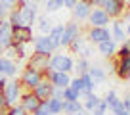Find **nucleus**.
<instances>
[{
	"label": "nucleus",
	"instance_id": "bb28decb",
	"mask_svg": "<svg viewBox=\"0 0 130 115\" xmlns=\"http://www.w3.org/2000/svg\"><path fill=\"white\" fill-rule=\"evenodd\" d=\"M90 60H86V58H78V60H75V73H77V77H80V75H84V73H88V69H90Z\"/></svg>",
	"mask_w": 130,
	"mask_h": 115
},
{
	"label": "nucleus",
	"instance_id": "aec40b11",
	"mask_svg": "<svg viewBox=\"0 0 130 115\" xmlns=\"http://www.w3.org/2000/svg\"><path fill=\"white\" fill-rule=\"evenodd\" d=\"M103 102L107 104V111H111V113L122 109V100L117 96V92H115V90H109V92H107L105 98H103Z\"/></svg>",
	"mask_w": 130,
	"mask_h": 115
},
{
	"label": "nucleus",
	"instance_id": "72a5a7b5",
	"mask_svg": "<svg viewBox=\"0 0 130 115\" xmlns=\"http://www.w3.org/2000/svg\"><path fill=\"white\" fill-rule=\"evenodd\" d=\"M84 44H86V42H84V37L80 35V37H77V38H75V40L69 44V50H71L73 54H78V52H80V48H82Z\"/></svg>",
	"mask_w": 130,
	"mask_h": 115
},
{
	"label": "nucleus",
	"instance_id": "6e6552de",
	"mask_svg": "<svg viewBox=\"0 0 130 115\" xmlns=\"http://www.w3.org/2000/svg\"><path fill=\"white\" fill-rule=\"evenodd\" d=\"M102 8H103V12L109 16V19H119V17L124 16L126 2L124 0H103Z\"/></svg>",
	"mask_w": 130,
	"mask_h": 115
},
{
	"label": "nucleus",
	"instance_id": "e433bc0d",
	"mask_svg": "<svg viewBox=\"0 0 130 115\" xmlns=\"http://www.w3.org/2000/svg\"><path fill=\"white\" fill-rule=\"evenodd\" d=\"M32 115H52L50 109H48V102H40V106L37 107V111H35Z\"/></svg>",
	"mask_w": 130,
	"mask_h": 115
},
{
	"label": "nucleus",
	"instance_id": "37998d69",
	"mask_svg": "<svg viewBox=\"0 0 130 115\" xmlns=\"http://www.w3.org/2000/svg\"><path fill=\"white\" fill-rule=\"evenodd\" d=\"M8 109H10V106L6 104L4 94H2V90H0V113H2V111H8Z\"/></svg>",
	"mask_w": 130,
	"mask_h": 115
},
{
	"label": "nucleus",
	"instance_id": "2f4dec72",
	"mask_svg": "<svg viewBox=\"0 0 130 115\" xmlns=\"http://www.w3.org/2000/svg\"><path fill=\"white\" fill-rule=\"evenodd\" d=\"M61 100H63V102H77V100H80V96H78L71 86H67V88H63V92H61Z\"/></svg>",
	"mask_w": 130,
	"mask_h": 115
},
{
	"label": "nucleus",
	"instance_id": "20e7f679",
	"mask_svg": "<svg viewBox=\"0 0 130 115\" xmlns=\"http://www.w3.org/2000/svg\"><path fill=\"white\" fill-rule=\"evenodd\" d=\"M82 35V27L78 21L71 19L63 25V35H61V48H69V44L75 40L77 37Z\"/></svg>",
	"mask_w": 130,
	"mask_h": 115
},
{
	"label": "nucleus",
	"instance_id": "a211bd4d",
	"mask_svg": "<svg viewBox=\"0 0 130 115\" xmlns=\"http://www.w3.org/2000/svg\"><path fill=\"white\" fill-rule=\"evenodd\" d=\"M96 46H98V52L102 54L105 60H111V58H115V54H117V46L119 44L113 40V38H107V40H102Z\"/></svg>",
	"mask_w": 130,
	"mask_h": 115
},
{
	"label": "nucleus",
	"instance_id": "09e8293b",
	"mask_svg": "<svg viewBox=\"0 0 130 115\" xmlns=\"http://www.w3.org/2000/svg\"><path fill=\"white\" fill-rule=\"evenodd\" d=\"M113 115H130V113H128L126 109H119V111H115Z\"/></svg>",
	"mask_w": 130,
	"mask_h": 115
},
{
	"label": "nucleus",
	"instance_id": "7c9ffc66",
	"mask_svg": "<svg viewBox=\"0 0 130 115\" xmlns=\"http://www.w3.org/2000/svg\"><path fill=\"white\" fill-rule=\"evenodd\" d=\"M115 58H130V38H126L124 42L117 46V54Z\"/></svg>",
	"mask_w": 130,
	"mask_h": 115
},
{
	"label": "nucleus",
	"instance_id": "a18cd8bd",
	"mask_svg": "<svg viewBox=\"0 0 130 115\" xmlns=\"http://www.w3.org/2000/svg\"><path fill=\"white\" fill-rule=\"evenodd\" d=\"M88 4L92 6V8H102L103 0H88Z\"/></svg>",
	"mask_w": 130,
	"mask_h": 115
},
{
	"label": "nucleus",
	"instance_id": "f3484780",
	"mask_svg": "<svg viewBox=\"0 0 130 115\" xmlns=\"http://www.w3.org/2000/svg\"><path fill=\"white\" fill-rule=\"evenodd\" d=\"M109 31H111V38H113L117 44H121V42H124L126 38H128L124 25H122V21H119V19L111 21V29H109Z\"/></svg>",
	"mask_w": 130,
	"mask_h": 115
},
{
	"label": "nucleus",
	"instance_id": "a19ab883",
	"mask_svg": "<svg viewBox=\"0 0 130 115\" xmlns=\"http://www.w3.org/2000/svg\"><path fill=\"white\" fill-rule=\"evenodd\" d=\"M105 71H107V73H113V75H115V71H117V58H111V60H109Z\"/></svg>",
	"mask_w": 130,
	"mask_h": 115
},
{
	"label": "nucleus",
	"instance_id": "a878e982",
	"mask_svg": "<svg viewBox=\"0 0 130 115\" xmlns=\"http://www.w3.org/2000/svg\"><path fill=\"white\" fill-rule=\"evenodd\" d=\"M37 27H38V31H40V35H48L50 31H52L54 23H52V19H50L48 16H40L37 19Z\"/></svg>",
	"mask_w": 130,
	"mask_h": 115
},
{
	"label": "nucleus",
	"instance_id": "39448f33",
	"mask_svg": "<svg viewBox=\"0 0 130 115\" xmlns=\"http://www.w3.org/2000/svg\"><path fill=\"white\" fill-rule=\"evenodd\" d=\"M42 79H44V75H42L40 71H35V69H31V67H25V69L21 71L19 82H21V86H23L25 90H32Z\"/></svg>",
	"mask_w": 130,
	"mask_h": 115
},
{
	"label": "nucleus",
	"instance_id": "4468645a",
	"mask_svg": "<svg viewBox=\"0 0 130 115\" xmlns=\"http://www.w3.org/2000/svg\"><path fill=\"white\" fill-rule=\"evenodd\" d=\"M19 106L23 107V109L27 111L29 115H32L35 111H37V107L40 106V100H38L37 96L32 94L31 90H25L23 96H21V100H19Z\"/></svg>",
	"mask_w": 130,
	"mask_h": 115
},
{
	"label": "nucleus",
	"instance_id": "0eeeda50",
	"mask_svg": "<svg viewBox=\"0 0 130 115\" xmlns=\"http://www.w3.org/2000/svg\"><path fill=\"white\" fill-rule=\"evenodd\" d=\"M44 79H48L50 82H52L54 88H67L71 82V73H61V71H52V69H46L44 73Z\"/></svg>",
	"mask_w": 130,
	"mask_h": 115
},
{
	"label": "nucleus",
	"instance_id": "f8f14e48",
	"mask_svg": "<svg viewBox=\"0 0 130 115\" xmlns=\"http://www.w3.org/2000/svg\"><path fill=\"white\" fill-rule=\"evenodd\" d=\"M107 38H111L109 27H90L86 33V40L90 44H100L102 40H107Z\"/></svg>",
	"mask_w": 130,
	"mask_h": 115
},
{
	"label": "nucleus",
	"instance_id": "393cba45",
	"mask_svg": "<svg viewBox=\"0 0 130 115\" xmlns=\"http://www.w3.org/2000/svg\"><path fill=\"white\" fill-rule=\"evenodd\" d=\"M48 102V109H50V113L52 115H63V100L61 98H50V100H46Z\"/></svg>",
	"mask_w": 130,
	"mask_h": 115
},
{
	"label": "nucleus",
	"instance_id": "6ab92c4d",
	"mask_svg": "<svg viewBox=\"0 0 130 115\" xmlns=\"http://www.w3.org/2000/svg\"><path fill=\"white\" fill-rule=\"evenodd\" d=\"M12 44V25L8 23V19H4L0 23V50L8 48Z\"/></svg>",
	"mask_w": 130,
	"mask_h": 115
},
{
	"label": "nucleus",
	"instance_id": "c9c22d12",
	"mask_svg": "<svg viewBox=\"0 0 130 115\" xmlns=\"http://www.w3.org/2000/svg\"><path fill=\"white\" fill-rule=\"evenodd\" d=\"M6 115H29V113L19 106V104H17V106H12V107H10V109L6 111Z\"/></svg>",
	"mask_w": 130,
	"mask_h": 115
},
{
	"label": "nucleus",
	"instance_id": "1a4fd4ad",
	"mask_svg": "<svg viewBox=\"0 0 130 115\" xmlns=\"http://www.w3.org/2000/svg\"><path fill=\"white\" fill-rule=\"evenodd\" d=\"M31 44H32V52H37V54H46V56H52V54L56 52V48L52 46L48 35H38V37H35Z\"/></svg>",
	"mask_w": 130,
	"mask_h": 115
},
{
	"label": "nucleus",
	"instance_id": "c03bdc74",
	"mask_svg": "<svg viewBox=\"0 0 130 115\" xmlns=\"http://www.w3.org/2000/svg\"><path fill=\"white\" fill-rule=\"evenodd\" d=\"M121 100H122V109H126L130 113V94L124 96V98H121Z\"/></svg>",
	"mask_w": 130,
	"mask_h": 115
},
{
	"label": "nucleus",
	"instance_id": "603ef678",
	"mask_svg": "<svg viewBox=\"0 0 130 115\" xmlns=\"http://www.w3.org/2000/svg\"><path fill=\"white\" fill-rule=\"evenodd\" d=\"M0 115H6V111H2V113H0Z\"/></svg>",
	"mask_w": 130,
	"mask_h": 115
},
{
	"label": "nucleus",
	"instance_id": "9d476101",
	"mask_svg": "<svg viewBox=\"0 0 130 115\" xmlns=\"http://www.w3.org/2000/svg\"><path fill=\"white\" fill-rule=\"evenodd\" d=\"M27 67H31V69H35V71H40V73H44V71L50 67V56L32 52L31 56L27 58Z\"/></svg>",
	"mask_w": 130,
	"mask_h": 115
},
{
	"label": "nucleus",
	"instance_id": "f704fd0d",
	"mask_svg": "<svg viewBox=\"0 0 130 115\" xmlns=\"http://www.w3.org/2000/svg\"><path fill=\"white\" fill-rule=\"evenodd\" d=\"M69 86H71V88H73V90H75V92H77V94L82 98V82H80V77H75V79H71Z\"/></svg>",
	"mask_w": 130,
	"mask_h": 115
},
{
	"label": "nucleus",
	"instance_id": "ddd939ff",
	"mask_svg": "<svg viewBox=\"0 0 130 115\" xmlns=\"http://www.w3.org/2000/svg\"><path fill=\"white\" fill-rule=\"evenodd\" d=\"M32 94L37 96L40 102H46V100H50L52 98V92H54V86H52V82L48 81V79H42L40 82H38L35 88H32Z\"/></svg>",
	"mask_w": 130,
	"mask_h": 115
},
{
	"label": "nucleus",
	"instance_id": "7ed1b4c3",
	"mask_svg": "<svg viewBox=\"0 0 130 115\" xmlns=\"http://www.w3.org/2000/svg\"><path fill=\"white\" fill-rule=\"evenodd\" d=\"M17 8H19L23 25L32 27V23H37V19H38V2L37 0H21L17 4Z\"/></svg>",
	"mask_w": 130,
	"mask_h": 115
},
{
	"label": "nucleus",
	"instance_id": "c85d7f7f",
	"mask_svg": "<svg viewBox=\"0 0 130 115\" xmlns=\"http://www.w3.org/2000/svg\"><path fill=\"white\" fill-rule=\"evenodd\" d=\"M8 23L12 25V27H19V25H23V19H21V13H19V8H13L8 12Z\"/></svg>",
	"mask_w": 130,
	"mask_h": 115
},
{
	"label": "nucleus",
	"instance_id": "49530a36",
	"mask_svg": "<svg viewBox=\"0 0 130 115\" xmlns=\"http://www.w3.org/2000/svg\"><path fill=\"white\" fill-rule=\"evenodd\" d=\"M77 4V0H63V8H69L73 10V6Z\"/></svg>",
	"mask_w": 130,
	"mask_h": 115
},
{
	"label": "nucleus",
	"instance_id": "cd10ccee",
	"mask_svg": "<svg viewBox=\"0 0 130 115\" xmlns=\"http://www.w3.org/2000/svg\"><path fill=\"white\" fill-rule=\"evenodd\" d=\"M80 82H82V98H84L86 94H90V92H94V88H96V82L92 81V77H90L88 73L80 75Z\"/></svg>",
	"mask_w": 130,
	"mask_h": 115
},
{
	"label": "nucleus",
	"instance_id": "423d86ee",
	"mask_svg": "<svg viewBox=\"0 0 130 115\" xmlns=\"http://www.w3.org/2000/svg\"><path fill=\"white\" fill-rule=\"evenodd\" d=\"M35 35H32V27L29 25H19V27H12V42L13 44H31Z\"/></svg>",
	"mask_w": 130,
	"mask_h": 115
},
{
	"label": "nucleus",
	"instance_id": "2eb2a0df",
	"mask_svg": "<svg viewBox=\"0 0 130 115\" xmlns=\"http://www.w3.org/2000/svg\"><path fill=\"white\" fill-rule=\"evenodd\" d=\"M90 10H92V6L88 4V0H77V4L73 6V19L75 21H86L88 19V16H90Z\"/></svg>",
	"mask_w": 130,
	"mask_h": 115
},
{
	"label": "nucleus",
	"instance_id": "4be33fe9",
	"mask_svg": "<svg viewBox=\"0 0 130 115\" xmlns=\"http://www.w3.org/2000/svg\"><path fill=\"white\" fill-rule=\"evenodd\" d=\"M61 35H63V23L54 25L52 31L48 33V38H50V42H52V46L56 48V52H57V48H61Z\"/></svg>",
	"mask_w": 130,
	"mask_h": 115
},
{
	"label": "nucleus",
	"instance_id": "ea45409f",
	"mask_svg": "<svg viewBox=\"0 0 130 115\" xmlns=\"http://www.w3.org/2000/svg\"><path fill=\"white\" fill-rule=\"evenodd\" d=\"M0 4H2V6H4V8L10 12V10L17 8V0H0Z\"/></svg>",
	"mask_w": 130,
	"mask_h": 115
},
{
	"label": "nucleus",
	"instance_id": "de8ad7c7",
	"mask_svg": "<svg viewBox=\"0 0 130 115\" xmlns=\"http://www.w3.org/2000/svg\"><path fill=\"white\" fill-rule=\"evenodd\" d=\"M6 82H8V79H6L4 75H0V90L4 88V84H6Z\"/></svg>",
	"mask_w": 130,
	"mask_h": 115
},
{
	"label": "nucleus",
	"instance_id": "b1692460",
	"mask_svg": "<svg viewBox=\"0 0 130 115\" xmlns=\"http://www.w3.org/2000/svg\"><path fill=\"white\" fill-rule=\"evenodd\" d=\"M100 102H102V98H100L96 92H90V94H86L84 100H82V107H84L88 113H92V111L98 107V104H100Z\"/></svg>",
	"mask_w": 130,
	"mask_h": 115
},
{
	"label": "nucleus",
	"instance_id": "f257e3e1",
	"mask_svg": "<svg viewBox=\"0 0 130 115\" xmlns=\"http://www.w3.org/2000/svg\"><path fill=\"white\" fill-rule=\"evenodd\" d=\"M23 92H25V88L21 86L19 79H8V82H6L4 88H2L4 100H6V104H8L10 107L19 104V100H21V96H23Z\"/></svg>",
	"mask_w": 130,
	"mask_h": 115
},
{
	"label": "nucleus",
	"instance_id": "58836bf2",
	"mask_svg": "<svg viewBox=\"0 0 130 115\" xmlns=\"http://www.w3.org/2000/svg\"><path fill=\"white\" fill-rule=\"evenodd\" d=\"M44 8H46V12H57V10H59V6L56 4V0H46L44 2Z\"/></svg>",
	"mask_w": 130,
	"mask_h": 115
},
{
	"label": "nucleus",
	"instance_id": "864d4df0",
	"mask_svg": "<svg viewBox=\"0 0 130 115\" xmlns=\"http://www.w3.org/2000/svg\"><path fill=\"white\" fill-rule=\"evenodd\" d=\"M128 79H130V71H128Z\"/></svg>",
	"mask_w": 130,
	"mask_h": 115
},
{
	"label": "nucleus",
	"instance_id": "f03ea898",
	"mask_svg": "<svg viewBox=\"0 0 130 115\" xmlns=\"http://www.w3.org/2000/svg\"><path fill=\"white\" fill-rule=\"evenodd\" d=\"M52 71H61V73H73L75 69V60L69 56V54L63 52H54L50 56V67Z\"/></svg>",
	"mask_w": 130,
	"mask_h": 115
},
{
	"label": "nucleus",
	"instance_id": "8fccbe9b",
	"mask_svg": "<svg viewBox=\"0 0 130 115\" xmlns=\"http://www.w3.org/2000/svg\"><path fill=\"white\" fill-rule=\"evenodd\" d=\"M75 115H88V111H86L84 107H82V109H78V111H77V113H75Z\"/></svg>",
	"mask_w": 130,
	"mask_h": 115
},
{
	"label": "nucleus",
	"instance_id": "473e14b6",
	"mask_svg": "<svg viewBox=\"0 0 130 115\" xmlns=\"http://www.w3.org/2000/svg\"><path fill=\"white\" fill-rule=\"evenodd\" d=\"M12 44H13V42H12ZM27 46L29 44H13V48H15V60H25V58H29Z\"/></svg>",
	"mask_w": 130,
	"mask_h": 115
},
{
	"label": "nucleus",
	"instance_id": "3c124183",
	"mask_svg": "<svg viewBox=\"0 0 130 115\" xmlns=\"http://www.w3.org/2000/svg\"><path fill=\"white\" fill-rule=\"evenodd\" d=\"M56 4L59 6V8H63V0H56Z\"/></svg>",
	"mask_w": 130,
	"mask_h": 115
},
{
	"label": "nucleus",
	"instance_id": "c756f323",
	"mask_svg": "<svg viewBox=\"0 0 130 115\" xmlns=\"http://www.w3.org/2000/svg\"><path fill=\"white\" fill-rule=\"evenodd\" d=\"M78 109H82L80 100H77V102H63V113L65 115H75Z\"/></svg>",
	"mask_w": 130,
	"mask_h": 115
},
{
	"label": "nucleus",
	"instance_id": "412c9836",
	"mask_svg": "<svg viewBox=\"0 0 130 115\" xmlns=\"http://www.w3.org/2000/svg\"><path fill=\"white\" fill-rule=\"evenodd\" d=\"M128 71H130V58H117V75L121 81H128Z\"/></svg>",
	"mask_w": 130,
	"mask_h": 115
},
{
	"label": "nucleus",
	"instance_id": "5fc2aeb1",
	"mask_svg": "<svg viewBox=\"0 0 130 115\" xmlns=\"http://www.w3.org/2000/svg\"><path fill=\"white\" fill-rule=\"evenodd\" d=\"M128 38H130V37H128Z\"/></svg>",
	"mask_w": 130,
	"mask_h": 115
},
{
	"label": "nucleus",
	"instance_id": "dca6fc26",
	"mask_svg": "<svg viewBox=\"0 0 130 115\" xmlns=\"http://www.w3.org/2000/svg\"><path fill=\"white\" fill-rule=\"evenodd\" d=\"M19 71L15 60H6V58L0 56V75H4L6 79H13Z\"/></svg>",
	"mask_w": 130,
	"mask_h": 115
},
{
	"label": "nucleus",
	"instance_id": "5701e85b",
	"mask_svg": "<svg viewBox=\"0 0 130 115\" xmlns=\"http://www.w3.org/2000/svg\"><path fill=\"white\" fill-rule=\"evenodd\" d=\"M88 75L92 77V81L96 82V84L98 82H105V79H107V71H105L103 65H90Z\"/></svg>",
	"mask_w": 130,
	"mask_h": 115
},
{
	"label": "nucleus",
	"instance_id": "9b49d317",
	"mask_svg": "<svg viewBox=\"0 0 130 115\" xmlns=\"http://www.w3.org/2000/svg\"><path fill=\"white\" fill-rule=\"evenodd\" d=\"M86 21H88L90 27H109V23H111L109 16L103 12V8H92Z\"/></svg>",
	"mask_w": 130,
	"mask_h": 115
},
{
	"label": "nucleus",
	"instance_id": "79ce46f5",
	"mask_svg": "<svg viewBox=\"0 0 130 115\" xmlns=\"http://www.w3.org/2000/svg\"><path fill=\"white\" fill-rule=\"evenodd\" d=\"M124 16H126V25H124V29H126V35L130 37V6H126Z\"/></svg>",
	"mask_w": 130,
	"mask_h": 115
},
{
	"label": "nucleus",
	"instance_id": "4c0bfd02",
	"mask_svg": "<svg viewBox=\"0 0 130 115\" xmlns=\"http://www.w3.org/2000/svg\"><path fill=\"white\" fill-rule=\"evenodd\" d=\"M90 56H92V46L84 44L80 48V52H78V58H86V60H90Z\"/></svg>",
	"mask_w": 130,
	"mask_h": 115
}]
</instances>
